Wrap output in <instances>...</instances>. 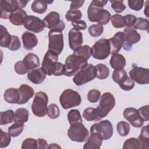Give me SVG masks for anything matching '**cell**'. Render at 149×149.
<instances>
[{
    "instance_id": "cell-1",
    "label": "cell",
    "mask_w": 149,
    "mask_h": 149,
    "mask_svg": "<svg viewBox=\"0 0 149 149\" xmlns=\"http://www.w3.org/2000/svg\"><path fill=\"white\" fill-rule=\"evenodd\" d=\"M58 61V55L48 50L44 55L41 65V69L47 75H64V65Z\"/></svg>"
},
{
    "instance_id": "cell-2",
    "label": "cell",
    "mask_w": 149,
    "mask_h": 149,
    "mask_svg": "<svg viewBox=\"0 0 149 149\" xmlns=\"http://www.w3.org/2000/svg\"><path fill=\"white\" fill-rule=\"evenodd\" d=\"M87 64V59L81 56L73 54L69 55L64 65V75L68 77L75 75Z\"/></svg>"
},
{
    "instance_id": "cell-3",
    "label": "cell",
    "mask_w": 149,
    "mask_h": 149,
    "mask_svg": "<svg viewBox=\"0 0 149 149\" xmlns=\"http://www.w3.org/2000/svg\"><path fill=\"white\" fill-rule=\"evenodd\" d=\"M48 97L44 91H38L35 94L31 104V111L37 117H43L47 113Z\"/></svg>"
},
{
    "instance_id": "cell-4",
    "label": "cell",
    "mask_w": 149,
    "mask_h": 149,
    "mask_svg": "<svg viewBox=\"0 0 149 149\" xmlns=\"http://www.w3.org/2000/svg\"><path fill=\"white\" fill-rule=\"evenodd\" d=\"M67 134L70 140L78 143L86 141L90 136L88 129L82 122H75L70 125Z\"/></svg>"
},
{
    "instance_id": "cell-5",
    "label": "cell",
    "mask_w": 149,
    "mask_h": 149,
    "mask_svg": "<svg viewBox=\"0 0 149 149\" xmlns=\"http://www.w3.org/2000/svg\"><path fill=\"white\" fill-rule=\"evenodd\" d=\"M115 105V99L109 92L104 93L101 97L99 105L95 108L99 120L105 118Z\"/></svg>"
},
{
    "instance_id": "cell-6",
    "label": "cell",
    "mask_w": 149,
    "mask_h": 149,
    "mask_svg": "<svg viewBox=\"0 0 149 149\" xmlns=\"http://www.w3.org/2000/svg\"><path fill=\"white\" fill-rule=\"evenodd\" d=\"M29 1L23 0H5L1 1V18L9 19L10 15L19 9L26 7Z\"/></svg>"
},
{
    "instance_id": "cell-7",
    "label": "cell",
    "mask_w": 149,
    "mask_h": 149,
    "mask_svg": "<svg viewBox=\"0 0 149 149\" xmlns=\"http://www.w3.org/2000/svg\"><path fill=\"white\" fill-rule=\"evenodd\" d=\"M59 102L64 109L79 106L81 102L80 95L72 89L65 90L59 97Z\"/></svg>"
},
{
    "instance_id": "cell-8",
    "label": "cell",
    "mask_w": 149,
    "mask_h": 149,
    "mask_svg": "<svg viewBox=\"0 0 149 149\" xmlns=\"http://www.w3.org/2000/svg\"><path fill=\"white\" fill-rule=\"evenodd\" d=\"M95 66L89 63L80 69L73 77V81L77 86H80L94 80L96 77Z\"/></svg>"
},
{
    "instance_id": "cell-9",
    "label": "cell",
    "mask_w": 149,
    "mask_h": 149,
    "mask_svg": "<svg viewBox=\"0 0 149 149\" xmlns=\"http://www.w3.org/2000/svg\"><path fill=\"white\" fill-rule=\"evenodd\" d=\"M94 58L102 60L106 59L111 54V48L108 39L100 38L93 45L91 48Z\"/></svg>"
},
{
    "instance_id": "cell-10",
    "label": "cell",
    "mask_w": 149,
    "mask_h": 149,
    "mask_svg": "<svg viewBox=\"0 0 149 149\" xmlns=\"http://www.w3.org/2000/svg\"><path fill=\"white\" fill-rule=\"evenodd\" d=\"M48 51L59 55L64 47L63 35L62 32L49 30L48 32Z\"/></svg>"
},
{
    "instance_id": "cell-11",
    "label": "cell",
    "mask_w": 149,
    "mask_h": 149,
    "mask_svg": "<svg viewBox=\"0 0 149 149\" xmlns=\"http://www.w3.org/2000/svg\"><path fill=\"white\" fill-rule=\"evenodd\" d=\"M45 27L49 30L62 32L65 27L64 22L61 20L59 14L55 11L49 12L43 19Z\"/></svg>"
},
{
    "instance_id": "cell-12",
    "label": "cell",
    "mask_w": 149,
    "mask_h": 149,
    "mask_svg": "<svg viewBox=\"0 0 149 149\" xmlns=\"http://www.w3.org/2000/svg\"><path fill=\"white\" fill-rule=\"evenodd\" d=\"M108 1L93 0L91 2L87 9V17L91 22H98L102 11L104 6Z\"/></svg>"
},
{
    "instance_id": "cell-13",
    "label": "cell",
    "mask_w": 149,
    "mask_h": 149,
    "mask_svg": "<svg viewBox=\"0 0 149 149\" xmlns=\"http://www.w3.org/2000/svg\"><path fill=\"white\" fill-rule=\"evenodd\" d=\"M113 126L111 122L107 119L94 123L90 127V133H100L104 140L109 139L113 135Z\"/></svg>"
},
{
    "instance_id": "cell-14",
    "label": "cell",
    "mask_w": 149,
    "mask_h": 149,
    "mask_svg": "<svg viewBox=\"0 0 149 149\" xmlns=\"http://www.w3.org/2000/svg\"><path fill=\"white\" fill-rule=\"evenodd\" d=\"M129 74V77L139 84H147L149 83V70L147 68L133 66Z\"/></svg>"
},
{
    "instance_id": "cell-15",
    "label": "cell",
    "mask_w": 149,
    "mask_h": 149,
    "mask_svg": "<svg viewBox=\"0 0 149 149\" xmlns=\"http://www.w3.org/2000/svg\"><path fill=\"white\" fill-rule=\"evenodd\" d=\"M125 40L123 48L126 51H130L132 45L137 44L141 39L140 34L133 28L126 27L123 30Z\"/></svg>"
},
{
    "instance_id": "cell-16",
    "label": "cell",
    "mask_w": 149,
    "mask_h": 149,
    "mask_svg": "<svg viewBox=\"0 0 149 149\" xmlns=\"http://www.w3.org/2000/svg\"><path fill=\"white\" fill-rule=\"evenodd\" d=\"M23 26L27 30L36 33L42 31L45 27L43 20L38 17L33 15H29L27 16L24 21Z\"/></svg>"
},
{
    "instance_id": "cell-17",
    "label": "cell",
    "mask_w": 149,
    "mask_h": 149,
    "mask_svg": "<svg viewBox=\"0 0 149 149\" xmlns=\"http://www.w3.org/2000/svg\"><path fill=\"white\" fill-rule=\"evenodd\" d=\"M123 115L130 125L135 127H140L143 125L144 120L140 116L137 109L132 107L126 108L123 111Z\"/></svg>"
},
{
    "instance_id": "cell-18",
    "label": "cell",
    "mask_w": 149,
    "mask_h": 149,
    "mask_svg": "<svg viewBox=\"0 0 149 149\" xmlns=\"http://www.w3.org/2000/svg\"><path fill=\"white\" fill-rule=\"evenodd\" d=\"M68 38L69 47L72 50H74L81 46L83 42L82 33L74 29H72L69 31Z\"/></svg>"
},
{
    "instance_id": "cell-19",
    "label": "cell",
    "mask_w": 149,
    "mask_h": 149,
    "mask_svg": "<svg viewBox=\"0 0 149 149\" xmlns=\"http://www.w3.org/2000/svg\"><path fill=\"white\" fill-rule=\"evenodd\" d=\"M110 48H111V54H117L122 48L124 40L125 37L123 32L118 31L114 34L113 37L108 39Z\"/></svg>"
},
{
    "instance_id": "cell-20",
    "label": "cell",
    "mask_w": 149,
    "mask_h": 149,
    "mask_svg": "<svg viewBox=\"0 0 149 149\" xmlns=\"http://www.w3.org/2000/svg\"><path fill=\"white\" fill-rule=\"evenodd\" d=\"M90 136L83 146L84 149H99L102 144L103 138L98 132L90 133Z\"/></svg>"
},
{
    "instance_id": "cell-21",
    "label": "cell",
    "mask_w": 149,
    "mask_h": 149,
    "mask_svg": "<svg viewBox=\"0 0 149 149\" xmlns=\"http://www.w3.org/2000/svg\"><path fill=\"white\" fill-rule=\"evenodd\" d=\"M18 90L20 95L19 105L24 104L27 102L34 94V90L33 87L26 84L20 85Z\"/></svg>"
},
{
    "instance_id": "cell-22",
    "label": "cell",
    "mask_w": 149,
    "mask_h": 149,
    "mask_svg": "<svg viewBox=\"0 0 149 149\" xmlns=\"http://www.w3.org/2000/svg\"><path fill=\"white\" fill-rule=\"evenodd\" d=\"M22 40L24 48L27 50H31L38 44L37 36L29 31H25L22 35Z\"/></svg>"
},
{
    "instance_id": "cell-23",
    "label": "cell",
    "mask_w": 149,
    "mask_h": 149,
    "mask_svg": "<svg viewBox=\"0 0 149 149\" xmlns=\"http://www.w3.org/2000/svg\"><path fill=\"white\" fill-rule=\"evenodd\" d=\"M47 74L41 68L31 70L27 74V79L31 83L38 84L42 83L46 78Z\"/></svg>"
},
{
    "instance_id": "cell-24",
    "label": "cell",
    "mask_w": 149,
    "mask_h": 149,
    "mask_svg": "<svg viewBox=\"0 0 149 149\" xmlns=\"http://www.w3.org/2000/svg\"><path fill=\"white\" fill-rule=\"evenodd\" d=\"M22 61L25 67L29 70L35 69L40 65L39 57L34 53H29L27 54Z\"/></svg>"
},
{
    "instance_id": "cell-25",
    "label": "cell",
    "mask_w": 149,
    "mask_h": 149,
    "mask_svg": "<svg viewBox=\"0 0 149 149\" xmlns=\"http://www.w3.org/2000/svg\"><path fill=\"white\" fill-rule=\"evenodd\" d=\"M4 100L9 104H19L20 100V95L18 88H7L3 94Z\"/></svg>"
},
{
    "instance_id": "cell-26",
    "label": "cell",
    "mask_w": 149,
    "mask_h": 149,
    "mask_svg": "<svg viewBox=\"0 0 149 149\" xmlns=\"http://www.w3.org/2000/svg\"><path fill=\"white\" fill-rule=\"evenodd\" d=\"M26 12L22 9H17L12 13L9 17L10 23L15 26H22L23 24L24 21L27 17Z\"/></svg>"
},
{
    "instance_id": "cell-27",
    "label": "cell",
    "mask_w": 149,
    "mask_h": 149,
    "mask_svg": "<svg viewBox=\"0 0 149 149\" xmlns=\"http://www.w3.org/2000/svg\"><path fill=\"white\" fill-rule=\"evenodd\" d=\"M109 63L112 68L114 69H122L125 67L126 61L122 55L117 53L112 54Z\"/></svg>"
},
{
    "instance_id": "cell-28",
    "label": "cell",
    "mask_w": 149,
    "mask_h": 149,
    "mask_svg": "<svg viewBox=\"0 0 149 149\" xmlns=\"http://www.w3.org/2000/svg\"><path fill=\"white\" fill-rule=\"evenodd\" d=\"M54 1H42V0H36L34 1L31 5V9L32 11L38 14H42L47 9L48 4L52 3Z\"/></svg>"
},
{
    "instance_id": "cell-29",
    "label": "cell",
    "mask_w": 149,
    "mask_h": 149,
    "mask_svg": "<svg viewBox=\"0 0 149 149\" xmlns=\"http://www.w3.org/2000/svg\"><path fill=\"white\" fill-rule=\"evenodd\" d=\"M137 139L140 144V149L149 148V133L148 125H146L142 127L141 133Z\"/></svg>"
},
{
    "instance_id": "cell-30",
    "label": "cell",
    "mask_w": 149,
    "mask_h": 149,
    "mask_svg": "<svg viewBox=\"0 0 149 149\" xmlns=\"http://www.w3.org/2000/svg\"><path fill=\"white\" fill-rule=\"evenodd\" d=\"M29 112L24 108H19L17 109L14 114L13 122L19 123H26L29 119Z\"/></svg>"
},
{
    "instance_id": "cell-31",
    "label": "cell",
    "mask_w": 149,
    "mask_h": 149,
    "mask_svg": "<svg viewBox=\"0 0 149 149\" xmlns=\"http://www.w3.org/2000/svg\"><path fill=\"white\" fill-rule=\"evenodd\" d=\"M12 41V36L8 33L6 28L1 25L0 45L3 48H9Z\"/></svg>"
},
{
    "instance_id": "cell-32",
    "label": "cell",
    "mask_w": 149,
    "mask_h": 149,
    "mask_svg": "<svg viewBox=\"0 0 149 149\" xmlns=\"http://www.w3.org/2000/svg\"><path fill=\"white\" fill-rule=\"evenodd\" d=\"M96 69V77L100 80L107 79L109 74V70L108 67L103 63H98L95 66Z\"/></svg>"
},
{
    "instance_id": "cell-33",
    "label": "cell",
    "mask_w": 149,
    "mask_h": 149,
    "mask_svg": "<svg viewBox=\"0 0 149 149\" xmlns=\"http://www.w3.org/2000/svg\"><path fill=\"white\" fill-rule=\"evenodd\" d=\"M14 112L13 110L9 109L6 111L0 112V125H3L13 122Z\"/></svg>"
},
{
    "instance_id": "cell-34",
    "label": "cell",
    "mask_w": 149,
    "mask_h": 149,
    "mask_svg": "<svg viewBox=\"0 0 149 149\" xmlns=\"http://www.w3.org/2000/svg\"><path fill=\"white\" fill-rule=\"evenodd\" d=\"M73 54L81 56L88 60L92 55L91 48L89 45H84L74 49Z\"/></svg>"
},
{
    "instance_id": "cell-35",
    "label": "cell",
    "mask_w": 149,
    "mask_h": 149,
    "mask_svg": "<svg viewBox=\"0 0 149 149\" xmlns=\"http://www.w3.org/2000/svg\"><path fill=\"white\" fill-rule=\"evenodd\" d=\"M24 129V123L19 122H15L10 127H8V133L13 137H16L19 136Z\"/></svg>"
},
{
    "instance_id": "cell-36",
    "label": "cell",
    "mask_w": 149,
    "mask_h": 149,
    "mask_svg": "<svg viewBox=\"0 0 149 149\" xmlns=\"http://www.w3.org/2000/svg\"><path fill=\"white\" fill-rule=\"evenodd\" d=\"M83 118L87 121H98L100 120L97 114L95 108H87L83 112Z\"/></svg>"
},
{
    "instance_id": "cell-37",
    "label": "cell",
    "mask_w": 149,
    "mask_h": 149,
    "mask_svg": "<svg viewBox=\"0 0 149 149\" xmlns=\"http://www.w3.org/2000/svg\"><path fill=\"white\" fill-rule=\"evenodd\" d=\"M68 119L70 125L75 122H82L83 120L81 114L77 109H72L68 113Z\"/></svg>"
},
{
    "instance_id": "cell-38",
    "label": "cell",
    "mask_w": 149,
    "mask_h": 149,
    "mask_svg": "<svg viewBox=\"0 0 149 149\" xmlns=\"http://www.w3.org/2000/svg\"><path fill=\"white\" fill-rule=\"evenodd\" d=\"M126 72L123 69H115L112 73V79L114 82L119 84L127 77Z\"/></svg>"
},
{
    "instance_id": "cell-39",
    "label": "cell",
    "mask_w": 149,
    "mask_h": 149,
    "mask_svg": "<svg viewBox=\"0 0 149 149\" xmlns=\"http://www.w3.org/2000/svg\"><path fill=\"white\" fill-rule=\"evenodd\" d=\"M130 125L125 121H120L118 123L116 126V130L119 134L122 136L124 137L129 133L130 132Z\"/></svg>"
},
{
    "instance_id": "cell-40",
    "label": "cell",
    "mask_w": 149,
    "mask_h": 149,
    "mask_svg": "<svg viewBox=\"0 0 149 149\" xmlns=\"http://www.w3.org/2000/svg\"><path fill=\"white\" fill-rule=\"evenodd\" d=\"M134 29H139L141 30H146L148 32L149 21L147 19L143 17H138L136 19L135 23L133 26Z\"/></svg>"
},
{
    "instance_id": "cell-41",
    "label": "cell",
    "mask_w": 149,
    "mask_h": 149,
    "mask_svg": "<svg viewBox=\"0 0 149 149\" xmlns=\"http://www.w3.org/2000/svg\"><path fill=\"white\" fill-rule=\"evenodd\" d=\"M88 33L93 37H96L101 36L104 32L103 26L99 24H94L91 25L88 29Z\"/></svg>"
},
{
    "instance_id": "cell-42",
    "label": "cell",
    "mask_w": 149,
    "mask_h": 149,
    "mask_svg": "<svg viewBox=\"0 0 149 149\" xmlns=\"http://www.w3.org/2000/svg\"><path fill=\"white\" fill-rule=\"evenodd\" d=\"M111 21L113 26L116 29L122 28L125 26L123 16L119 14H115L111 17Z\"/></svg>"
},
{
    "instance_id": "cell-43",
    "label": "cell",
    "mask_w": 149,
    "mask_h": 149,
    "mask_svg": "<svg viewBox=\"0 0 149 149\" xmlns=\"http://www.w3.org/2000/svg\"><path fill=\"white\" fill-rule=\"evenodd\" d=\"M82 16V13L80 10H69L66 15L65 18L68 22H73L77 20H80Z\"/></svg>"
},
{
    "instance_id": "cell-44",
    "label": "cell",
    "mask_w": 149,
    "mask_h": 149,
    "mask_svg": "<svg viewBox=\"0 0 149 149\" xmlns=\"http://www.w3.org/2000/svg\"><path fill=\"white\" fill-rule=\"evenodd\" d=\"M123 149L132 148V149H140V144L137 139L131 137L127 139L123 143Z\"/></svg>"
},
{
    "instance_id": "cell-45",
    "label": "cell",
    "mask_w": 149,
    "mask_h": 149,
    "mask_svg": "<svg viewBox=\"0 0 149 149\" xmlns=\"http://www.w3.org/2000/svg\"><path fill=\"white\" fill-rule=\"evenodd\" d=\"M47 115L52 119L58 118L60 115V111L57 105L55 104H50L47 108Z\"/></svg>"
},
{
    "instance_id": "cell-46",
    "label": "cell",
    "mask_w": 149,
    "mask_h": 149,
    "mask_svg": "<svg viewBox=\"0 0 149 149\" xmlns=\"http://www.w3.org/2000/svg\"><path fill=\"white\" fill-rule=\"evenodd\" d=\"M0 148L6 147L10 143L11 135L7 132H3L1 129H0Z\"/></svg>"
},
{
    "instance_id": "cell-47",
    "label": "cell",
    "mask_w": 149,
    "mask_h": 149,
    "mask_svg": "<svg viewBox=\"0 0 149 149\" xmlns=\"http://www.w3.org/2000/svg\"><path fill=\"white\" fill-rule=\"evenodd\" d=\"M111 6L112 9L118 13H122L126 9V6L123 3V1L121 0H112L109 1Z\"/></svg>"
},
{
    "instance_id": "cell-48",
    "label": "cell",
    "mask_w": 149,
    "mask_h": 149,
    "mask_svg": "<svg viewBox=\"0 0 149 149\" xmlns=\"http://www.w3.org/2000/svg\"><path fill=\"white\" fill-rule=\"evenodd\" d=\"M118 84L122 90L124 91H130L134 88V81L129 76H127L126 79Z\"/></svg>"
},
{
    "instance_id": "cell-49",
    "label": "cell",
    "mask_w": 149,
    "mask_h": 149,
    "mask_svg": "<svg viewBox=\"0 0 149 149\" xmlns=\"http://www.w3.org/2000/svg\"><path fill=\"white\" fill-rule=\"evenodd\" d=\"M22 149H36L37 148V140L34 138H27L22 143Z\"/></svg>"
},
{
    "instance_id": "cell-50",
    "label": "cell",
    "mask_w": 149,
    "mask_h": 149,
    "mask_svg": "<svg viewBox=\"0 0 149 149\" xmlns=\"http://www.w3.org/2000/svg\"><path fill=\"white\" fill-rule=\"evenodd\" d=\"M101 93L98 90L92 89L87 94V100L91 103L97 102L100 98Z\"/></svg>"
},
{
    "instance_id": "cell-51",
    "label": "cell",
    "mask_w": 149,
    "mask_h": 149,
    "mask_svg": "<svg viewBox=\"0 0 149 149\" xmlns=\"http://www.w3.org/2000/svg\"><path fill=\"white\" fill-rule=\"evenodd\" d=\"M129 7L135 11L140 10L144 5L143 0H129L127 1Z\"/></svg>"
},
{
    "instance_id": "cell-52",
    "label": "cell",
    "mask_w": 149,
    "mask_h": 149,
    "mask_svg": "<svg viewBox=\"0 0 149 149\" xmlns=\"http://www.w3.org/2000/svg\"><path fill=\"white\" fill-rule=\"evenodd\" d=\"M21 47V42L19 37L16 36H12V41L8 49L10 51H15L18 50Z\"/></svg>"
},
{
    "instance_id": "cell-53",
    "label": "cell",
    "mask_w": 149,
    "mask_h": 149,
    "mask_svg": "<svg viewBox=\"0 0 149 149\" xmlns=\"http://www.w3.org/2000/svg\"><path fill=\"white\" fill-rule=\"evenodd\" d=\"M111 15L110 12L107 10L104 9L101 14V16L98 22V23L102 26L106 24L109 22V20L111 19Z\"/></svg>"
},
{
    "instance_id": "cell-54",
    "label": "cell",
    "mask_w": 149,
    "mask_h": 149,
    "mask_svg": "<svg viewBox=\"0 0 149 149\" xmlns=\"http://www.w3.org/2000/svg\"><path fill=\"white\" fill-rule=\"evenodd\" d=\"M14 69L16 73L19 74H24L29 71V70L27 69V68L24 65L22 61L17 62L15 65Z\"/></svg>"
},
{
    "instance_id": "cell-55",
    "label": "cell",
    "mask_w": 149,
    "mask_h": 149,
    "mask_svg": "<svg viewBox=\"0 0 149 149\" xmlns=\"http://www.w3.org/2000/svg\"><path fill=\"white\" fill-rule=\"evenodd\" d=\"M148 105L140 107L137 109L138 113L141 119L144 121H148L149 120L148 115Z\"/></svg>"
},
{
    "instance_id": "cell-56",
    "label": "cell",
    "mask_w": 149,
    "mask_h": 149,
    "mask_svg": "<svg viewBox=\"0 0 149 149\" xmlns=\"http://www.w3.org/2000/svg\"><path fill=\"white\" fill-rule=\"evenodd\" d=\"M124 21H125V24L126 27H131L133 26V24L135 23L136 21V17L133 15H127L123 16Z\"/></svg>"
},
{
    "instance_id": "cell-57",
    "label": "cell",
    "mask_w": 149,
    "mask_h": 149,
    "mask_svg": "<svg viewBox=\"0 0 149 149\" xmlns=\"http://www.w3.org/2000/svg\"><path fill=\"white\" fill-rule=\"evenodd\" d=\"M72 24L73 26V29L79 31L84 30L87 28V24L85 21L83 20H77L72 22Z\"/></svg>"
},
{
    "instance_id": "cell-58",
    "label": "cell",
    "mask_w": 149,
    "mask_h": 149,
    "mask_svg": "<svg viewBox=\"0 0 149 149\" xmlns=\"http://www.w3.org/2000/svg\"><path fill=\"white\" fill-rule=\"evenodd\" d=\"M37 148L38 149H45L48 148V144L47 141L42 138H38L37 139Z\"/></svg>"
},
{
    "instance_id": "cell-59",
    "label": "cell",
    "mask_w": 149,
    "mask_h": 149,
    "mask_svg": "<svg viewBox=\"0 0 149 149\" xmlns=\"http://www.w3.org/2000/svg\"><path fill=\"white\" fill-rule=\"evenodd\" d=\"M84 0L82 1H72L71 2L70 6V10H77V9H79L81 8L83 5L84 3Z\"/></svg>"
},
{
    "instance_id": "cell-60",
    "label": "cell",
    "mask_w": 149,
    "mask_h": 149,
    "mask_svg": "<svg viewBox=\"0 0 149 149\" xmlns=\"http://www.w3.org/2000/svg\"><path fill=\"white\" fill-rule=\"evenodd\" d=\"M48 149H51V148H61V147L60 146H59L58 144L52 143V144L48 145Z\"/></svg>"
},
{
    "instance_id": "cell-61",
    "label": "cell",
    "mask_w": 149,
    "mask_h": 149,
    "mask_svg": "<svg viewBox=\"0 0 149 149\" xmlns=\"http://www.w3.org/2000/svg\"><path fill=\"white\" fill-rule=\"evenodd\" d=\"M148 1H147L146 2V8H145V9L144 10V13H145L146 16H147V17H148Z\"/></svg>"
}]
</instances>
